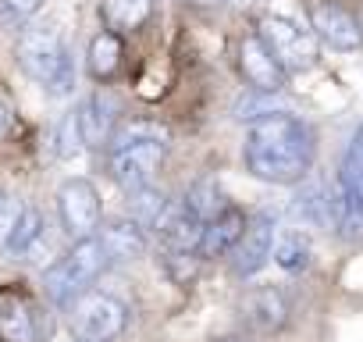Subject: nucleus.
Instances as JSON below:
<instances>
[{"mask_svg": "<svg viewBox=\"0 0 363 342\" xmlns=\"http://www.w3.org/2000/svg\"><path fill=\"white\" fill-rule=\"evenodd\" d=\"M242 157L253 179L271 186H299L317 160V132L303 118L278 111L250 125Z\"/></svg>", "mask_w": 363, "mask_h": 342, "instance_id": "obj_1", "label": "nucleus"}, {"mask_svg": "<svg viewBox=\"0 0 363 342\" xmlns=\"http://www.w3.org/2000/svg\"><path fill=\"white\" fill-rule=\"evenodd\" d=\"M18 65L50 96H68L72 86H75V65H72L65 36H61V29L54 22H40V26L22 29V36H18Z\"/></svg>", "mask_w": 363, "mask_h": 342, "instance_id": "obj_2", "label": "nucleus"}, {"mask_svg": "<svg viewBox=\"0 0 363 342\" xmlns=\"http://www.w3.org/2000/svg\"><path fill=\"white\" fill-rule=\"evenodd\" d=\"M111 264L100 236H86L75 239V246L47 271V296L57 307H72L82 292H89V285L104 275V267Z\"/></svg>", "mask_w": 363, "mask_h": 342, "instance_id": "obj_3", "label": "nucleus"}, {"mask_svg": "<svg viewBox=\"0 0 363 342\" xmlns=\"http://www.w3.org/2000/svg\"><path fill=\"white\" fill-rule=\"evenodd\" d=\"M335 207V232L345 243L363 239V121L349 136L338 164V189L331 193Z\"/></svg>", "mask_w": 363, "mask_h": 342, "instance_id": "obj_4", "label": "nucleus"}, {"mask_svg": "<svg viewBox=\"0 0 363 342\" xmlns=\"http://www.w3.org/2000/svg\"><path fill=\"white\" fill-rule=\"evenodd\" d=\"M68 310H72V331L79 335V342H114L128 324L125 303L93 289L82 292Z\"/></svg>", "mask_w": 363, "mask_h": 342, "instance_id": "obj_5", "label": "nucleus"}, {"mask_svg": "<svg viewBox=\"0 0 363 342\" xmlns=\"http://www.w3.org/2000/svg\"><path fill=\"white\" fill-rule=\"evenodd\" d=\"M260 40L271 47V54L281 61V68L289 75L292 72H306V68L317 65V36H313V29H303L292 18L267 15L260 22Z\"/></svg>", "mask_w": 363, "mask_h": 342, "instance_id": "obj_6", "label": "nucleus"}, {"mask_svg": "<svg viewBox=\"0 0 363 342\" xmlns=\"http://www.w3.org/2000/svg\"><path fill=\"white\" fill-rule=\"evenodd\" d=\"M57 218L72 239H86L100 228V193L89 179H68L57 189Z\"/></svg>", "mask_w": 363, "mask_h": 342, "instance_id": "obj_7", "label": "nucleus"}, {"mask_svg": "<svg viewBox=\"0 0 363 342\" xmlns=\"http://www.w3.org/2000/svg\"><path fill=\"white\" fill-rule=\"evenodd\" d=\"M54 331L43 307L22 292L0 296V342H43Z\"/></svg>", "mask_w": 363, "mask_h": 342, "instance_id": "obj_8", "label": "nucleus"}, {"mask_svg": "<svg viewBox=\"0 0 363 342\" xmlns=\"http://www.w3.org/2000/svg\"><path fill=\"white\" fill-rule=\"evenodd\" d=\"M310 29L331 50H342L345 54V50H359L363 47V26H359V18L345 4H335V0H320V4L310 8Z\"/></svg>", "mask_w": 363, "mask_h": 342, "instance_id": "obj_9", "label": "nucleus"}, {"mask_svg": "<svg viewBox=\"0 0 363 342\" xmlns=\"http://www.w3.org/2000/svg\"><path fill=\"white\" fill-rule=\"evenodd\" d=\"M164 150H167V143H139V146L111 150V179L125 193L143 189V186H153L157 171L164 164Z\"/></svg>", "mask_w": 363, "mask_h": 342, "instance_id": "obj_10", "label": "nucleus"}, {"mask_svg": "<svg viewBox=\"0 0 363 342\" xmlns=\"http://www.w3.org/2000/svg\"><path fill=\"white\" fill-rule=\"evenodd\" d=\"M239 68L250 89H260V93H281L289 82V72L271 54V47L260 40V33H250L239 40Z\"/></svg>", "mask_w": 363, "mask_h": 342, "instance_id": "obj_11", "label": "nucleus"}, {"mask_svg": "<svg viewBox=\"0 0 363 342\" xmlns=\"http://www.w3.org/2000/svg\"><path fill=\"white\" fill-rule=\"evenodd\" d=\"M274 253V218L271 214H257L253 221H246L242 239L235 243L232 257V275L235 278H253Z\"/></svg>", "mask_w": 363, "mask_h": 342, "instance_id": "obj_12", "label": "nucleus"}, {"mask_svg": "<svg viewBox=\"0 0 363 342\" xmlns=\"http://www.w3.org/2000/svg\"><path fill=\"white\" fill-rule=\"evenodd\" d=\"M239 314L246 321L250 331L257 335H274L289 324V299L274 289V285H260V289H250L239 303Z\"/></svg>", "mask_w": 363, "mask_h": 342, "instance_id": "obj_13", "label": "nucleus"}, {"mask_svg": "<svg viewBox=\"0 0 363 342\" xmlns=\"http://www.w3.org/2000/svg\"><path fill=\"white\" fill-rule=\"evenodd\" d=\"M153 228L167 250H196L200 236H203V221L186 207V200H167V207Z\"/></svg>", "mask_w": 363, "mask_h": 342, "instance_id": "obj_14", "label": "nucleus"}, {"mask_svg": "<svg viewBox=\"0 0 363 342\" xmlns=\"http://www.w3.org/2000/svg\"><path fill=\"white\" fill-rule=\"evenodd\" d=\"M246 232V214L239 207H225L218 218H211L203 225V236H200V246L196 253L203 260H218V257H228L235 250V243L242 239Z\"/></svg>", "mask_w": 363, "mask_h": 342, "instance_id": "obj_15", "label": "nucleus"}, {"mask_svg": "<svg viewBox=\"0 0 363 342\" xmlns=\"http://www.w3.org/2000/svg\"><path fill=\"white\" fill-rule=\"evenodd\" d=\"M79 118H82L86 146H107V139L114 132V121H118V100H114V93L111 89H96L79 107Z\"/></svg>", "mask_w": 363, "mask_h": 342, "instance_id": "obj_16", "label": "nucleus"}, {"mask_svg": "<svg viewBox=\"0 0 363 342\" xmlns=\"http://www.w3.org/2000/svg\"><path fill=\"white\" fill-rule=\"evenodd\" d=\"M100 243L111 257V264H132L146 253V236H143V225L125 218V221H111L104 225L100 232Z\"/></svg>", "mask_w": 363, "mask_h": 342, "instance_id": "obj_17", "label": "nucleus"}, {"mask_svg": "<svg viewBox=\"0 0 363 342\" xmlns=\"http://www.w3.org/2000/svg\"><path fill=\"white\" fill-rule=\"evenodd\" d=\"M121 54H125V50H121V36H118V33H96L93 43H89V54H86L89 75L100 79V82L114 79L118 68H121Z\"/></svg>", "mask_w": 363, "mask_h": 342, "instance_id": "obj_18", "label": "nucleus"}, {"mask_svg": "<svg viewBox=\"0 0 363 342\" xmlns=\"http://www.w3.org/2000/svg\"><path fill=\"white\" fill-rule=\"evenodd\" d=\"M182 200H186V207L207 225L211 218H218L225 207H228V200H225V189L218 186V179H196L193 186H189V193L186 197H182Z\"/></svg>", "mask_w": 363, "mask_h": 342, "instance_id": "obj_19", "label": "nucleus"}, {"mask_svg": "<svg viewBox=\"0 0 363 342\" xmlns=\"http://www.w3.org/2000/svg\"><path fill=\"white\" fill-rule=\"evenodd\" d=\"M139 143H167V128L150 118H128V121L114 125V132L107 139L111 150H125V146H139Z\"/></svg>", "mask_w": 363, "mask_h": 342, "instance_id": "obj_20", "label": "nucleus"}, {"mask_svg": "<svg viewBox=\"0 0 363 342\" xmlns=\"http://www.w3.org/2000/svg\"><path fill=\"white\" fill-rule=\"evenodd\" d=\"M274 264L281 267V271H289V275H299V271H306L310 267V260H313V246H310V239L303 236V232H289V236H281V239H274Z\"/></svg>", "mask_w": 363, "mask_h": 342, "instance_id": "obj_21", "label": "nucleus"}, {"mask_svg": "<svg viewBox=\"0 0 363 342\" xmlns=\"http://www.w3.org/2000/svg\"><path fill=\"white\" fill-rule=\"evenodd\" d=\"M153 15V0H107L104 18L114 33H132Z\"/></svg>", "mask_w": 363, "mask_h": 342, "instance_id": "obj_22", "label": "nucleus"}, {"mask_svg": "<svg viewBox=\"0 0 363 342\" xmlns=\"http://www.w3.org/2000/svg\"><path fill=\"white\" fill-rule=\"evenodd\" d=\"M40 239H43V214H40L36 207H22V214H18V221H15V228H11L4 250H8L11 257H22V253H29Z\"/></svg>", "mask_w": 363, "mask_h": 342, "instance_id": "obj_23", "label": "nucleus"}, {"mask_svg": "<svg viewBox=\"0 0 363 342\" xmlns=\"http://www.w3.org/2000/svg\"><path fill=\"white\" fill-rule=\"evenodd\" d=\"M164 207H167V197L160 189H153V186H143V189H132L128 193V214L143 228H153L157 218L164 214Z\"/></svg>", "mask_w": 363, "mask_h": 342, "instance_id": "obj_24", "label": "nucleus"}, {"mask_svg": "<svg viewBox=\"0 0 363 342\" xmlns=\"http://www.w3.org/2000/svg\"><path fill=\"white\" fill-rule=\"evenodd\" d=\"M281 111V104H278V93H260V89H250V93H242L239 100H235V107H232V114L239 118V121H260V118H267V114H278Z\"/></svg>", "mask_w": 363, "mask_h": 342, "instance_id": "obj_25", "label": "nucleus"}, {"mask_svg": "<svg viewBox=\"0 0 363 342\" xmlns=\"http://www.w3.org/2000/svg\"><path fill=\"white\" fill-rule=\"evenodd\" d=\"M86 150V136H82V118L79 111H68L61 121H57V157L61 160H72Z\"/></svg>", "mask_w": 363, "mask_h": 342, "instance_id": "obj_26", "label": "nucleus"}, {"mask_svg": "<svg viewBox=\"0 0 363 342\" xmlns=\"http://www.w3.org/2000/svg\"><path fill=\"white\" fill-rule=\"evenodd\" d=\"M40 8H43V0H0V29L26 26Z\"/></svg>", "mask_w": 363, "mask_h": 342, "instance_id": "obj_27", "label": "nucleus"}, {"mask_svg": "<svg viewBox=\"0 0 363 342\" xmlns=\"http://www.w3.org/2000/svg\"><path fill=\"white\" fill-rule=\"evenodd\" d=\"M18 214H22V204H18V200L0 197V250H4V243H8V236H11Z\"/></svg>", "mask_w": 363, "mask_h": 342, "instance_id": "obj_28", "label": "nucleus"}, {"mask_svg": "<svg viewBox=\"0 0 363 342\" xmlns=\"http://www.w3.org/2000/svg\"><path fill=\"white\" fill-rule=\"evenodd\" d=\"M11 121H15V111H11V104H8V96H0V136H8V128H11Z\"/></svg>", "mask_w": 363, "mask_h": 342, "instance_id": "obj_29", "label": "nucleus"}, {"mask_svg": "<svg viewBox=\"0 0 363 342\" xmlns=\"http://www.w3.org/2000/svg\"><path fill=\"white\" fill-rule=\"evenodd\" d=\"M189 4H196V8H218L221 0H189Z\"/></svg>", "mask_w": 363, "mask_h": 342, "instance_id": "obj_30", "label": "nucleus"}, {"mask_svg": "<svg viewBox=\"0 0 363 342\" xmlns=\"http://www.w3.org/2000/svg\"><path fill=\"white\" fill-rule=\"evenodd\" d=\"M221 342H250V338H221Z\"/></svg>", "mask_w": 363, "mask_h": 342, "instance_id": "obj_31", "label": "nucleus"}, {"mask_svg": "<svg viewBox=\"0 0 363 342\" xmlns=\"http://www.w3.org/2000/svg\"><path fill=\"white\" fill-rule=\"evenodd\" d=\"M235 4H250V0H235Z\"/></svg>", "mask_w": 363, "mask_h": 342, "instance_id": "obj_32", "label": "nucleus"}]
</instances>
